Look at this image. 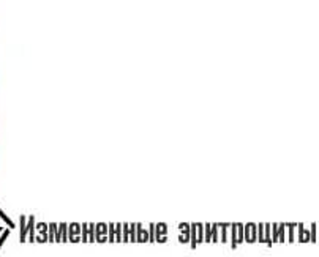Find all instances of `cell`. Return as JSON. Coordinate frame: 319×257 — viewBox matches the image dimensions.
Segmentation results:
<instances>
[{"label": "cell", "instance_id": "cell-1", "mask_svg": "<svg viewBox=\"0 0 319 257\" xmlns=\"http://www.w3.org/2000/svg\"><path fill=\"white\" fill-rule=\"evenodd\" d=\"M190 240H191V248H196L199 243L204 242V224H190Z\"/></svg>", "mask_w": 319, "mask_h": 257}, {"label": "cell", "instance_id": "cell-2", "mask_svg": "<svg viewBox=\"0 0 319 257\" xmlns=\"http://www.w3.org/2000/svg\"><path fill=\"white\" fill-rule=\"evenodd\" d=\"M81 242L93 243L95 242V224H81Z\"/></svg>", "mask_w": 319, "mask_h": 257}, {"label": "cell", "instance_id": "cell-3", "mask_svg": "<svg viewBox=\"0 0 319 257\" xmlns=\"http://www.w3.org/2000/svg\"><path fill=\"white\" fill-rule=\"evenodd\" d=\"M243 238L246 240V243H254L258 240V230H256V224H245L243 226Z\"/></svg>", "mask_w": 319, "mask_h": 257}, {"label": "cell", "instance_id": "cell-4", "mask_svg": "<svg viewBox=\"0 0 319 257\" xmlns=\"http://www.w3.org/2000/svg\"><path fill=\"white\" fill-rule=\"evenodd\" d=\"M108 224L100 222L95 224V242L98 243H106L108 242Z\"/></svg>", "mask_w": 319, "mask_h": 257}, {"label": "cell", "instance_id": "cell-5", "mask_svg": "<svg viewBox=\"0 0 319 257\" xmlns=\"http://www.w3.org/2000/svg\"><path fill=\"white\" fill-rule=\"evenodd\" d=\"M231 232H233V248H237L243 242V224H231Z\"/></svg>", "mask_w": 319, "mask_h": 257}, {"label": "cell", "instance_id": "cell-6", "mask_svg": "<svg viewBox=\"0 0 319 257\" xmlns=\"http://www.w3.org/2000/svg\"><path fill=\"white\" fill-rule=\"evenodd\" d=\"M166 237H167V224L166 222L155 224V242L157 243H164Z\"/></svg>", "mask_w": 319, "mask_h": 257}, {"label": "cell", "instance_id": "cell-7", "mask_svg": "<svg viewBox=\"0 0 319 257\" xmlns=\"http://www.w3.org/2000/svg\"><path fill=\"white\" fill-rule=\"evenodd\" d=\"M81 224L73 222V224H68V240L71 243H78L81 240Z\"/></svg>", "mask_w": 319, "mask_h": 257}, {"label": "cell", "instance_id": "cell-8", "mask_svg": "<svg viewBox=\"0 0 319 257\" xmlns=\"http://www.w3.org/2000/svg\"><path fill=\"white\" fill-rule=\"evenodd\" d=\"M57 237H55V242L57 243H65L68 242V224L67 222H62V224H57Z\"/></svg>", "mask_w": 319, "mask_h": 257}, {"label": "cell", "instance_id": "cell-9", "mask_svg": "<svg viewBox=\"0 0 319 257\" xmlns=\"http://www.w3.org/2000/svg\"><path fill=\"white\" fill-rule=\"evenodd\" d=\"M179 229H180V235H179L180 243H188V240H190V224L182 222L179 226Z\"/></svg>", "mask_w": 319, "mask_h": 257}, {"label": "cell", "instance_id": "cell-10", "mask_svg": "<svg viewBox=\"0 0 319 257\" xmlns=\"http://www.w3.org/2000/svg\"><path fill=\"white\" fill-rule=\"evenodd\" d=\"M136 243H149V230L142 229L141 224H136Z\"/></svg>", "mask_w": 319, "mask_h": 257}, {"label": "cell", "instance_id": "cell-11", "mask_svg": "<svg viewBox=\"0 0 319 257\" xmlns=\"http://www.w3.org/2000/svg\"><path fill=\"white\" fill-rule=\"evenodd\" d=\"M297 227H299V242H300V243H308V242H310V234H308V230L304 229V224H297Z\"/></svg>", "mask_w": 319, "mask_h": 257}, {"label": "cell", "instance_id": "cell-12", "mask_svg": "<svg viewBox=\"0 0 319 257\" xmlns=\"http://www.w3.org/2000/svg\"><path fill=\"white\" fill-rule=\"evenodd\" d=\"M130 242V224H122V243Z\"/></svg>", "mask_w": 319, "mask_h": 257}, {"label": "cell", "instance_id": "cell-13", "mask_svg": "<svg viewBox=\"0 0 319 257\" xmlns=\"http://www.w3.org/2000/svg\"><path fill=\"white\" fill-rule=\"evenodd\" d=\"M210 229H212V234H210V243H217L218 242V224H210Z\"/></svg>", "mask_w": 319, "mask_h": 257}, {"label": "cell", "instance_id": "cell-14", "mask_svg": "<svg viewBox=\"0 0 319 257\" xmlns=\"http://www.w3.org/2000/svg\"><path fill=\"white\" fill-rule=\"evenodd\" d=\"M114 242L122 243V224H116V229H114Z\"/></svg>", "mask_w": 319, "mask_h": 257}, {"label": "cell", "instance_id": "cell-15", "mask_svg": "<svg viewBox=\"0 0 319 257\" xmlns=\"http://www.w3.org/2000/svg\"><path fill=\"white\" fill-rule=\"evenodd\" d=\"M231 224H218V229H221V243H226L228 240V234H226V229H229Z\"/></svg>", "mask_w": 319, "mask_h": 257}, {"label": "cell", "instance_id": "cell-16", "mask_svg": "<svg viewBox=\"0 0 319 257\" xmlns=\"http://www.w3.org/2000/svg\"><path fill=\"white\" fill-rule=\"evenodd\" d=\"M318 224L316 222H313L312 224V229H310L308 232H310V243H316V234H318Z\"/></svg>", "mask_w": 319, "mask_h": 257}, {"label": "cell", "instance_id": "cell-17", "mask_svg": "<svg viewBox=\"0 0 319 257\" xmlns=\"http://www.w3.org/2000/svg\"><path fill=\"white\" fill-rule=\"evenodd\" d=\"M26 235H27V227H26V218L21 216V242L26 240Z\"/></svg>", "mask_w": 319, "mask_h": 257}, {"label": "cell", "instance_id": "cell-18", "mask_svg": "<svg viewBox=\"0 0 319 257\" xmlns=\"http://www.w3.org/2000/svg\"><path fill=\"white\" fill-rule=\"evenodd\" d=\"M270 232H272V245L278 243V224H270Z\"/></svg>", "mask_w": 319, "mask_h": 257}, {"label": "cell", "instance_id": "cell-19", "mask_svg": "<svg viewBox=\"0 0 319 257\" xmlns=\"http://www.w3.org/2000/svg\"><path fill=\"white\" fill-rule=\"evenodd\" d=\"M256 229H258V240H259V243H266L264 242V224H256Z\"/></svg>", "mask_w": 319, "mask_h": 257}, {"label": "cell", "instance_id": "cell-20", "mask_svg": "<svg viewBox=\"0 0 319 257\" xmlns=\"http://www.w3.org/2000/svg\"><path fill=\"white\" fill-rule=\"evenodd\" d=\"M284 224H278V243H284Z\"/></svg>", "mask_w": 319, "mask_h": 257}, {"label": "cell", "instance_id": "cell-21", "mask_svg": "<svg viewBox=\"0 0 319 257\" xmlns=\"http://www.w3.org/2000/svg\"><path fill=\"white\" fill-rule=\"evenodd\" d=\"M204 234H205V237H204V242L210 243V234H212L210 224H204Z\"/></svg>", "mask_w": 319, "mask_h": 257}, {"label": "cell", "instance_id": "cell-22", "mask_svg": "<svg viewBox=\"0 0 319 257\" xmlns=\"http://www.w3.org/2000/svg\"><path fill=\"white\" fill-rule=\"evenodd\" d=\"M130 242L136 243V224H130Z\"/></svg>", "mask_w": 319, "mask_h": 257}, {"label": "cell", "instance_id": "cell-23", "mask_svg": "<svg viewBox=\"0 0 319 257\" xmlns=\"http://www.w3.org/2000/svg\"><path fill=\"white\" fill-rule=\"evenodd\" d=\"M284 226L289 230V243H291V242H294V229L297 227V224H284Z\"/></svg>", "mask_w": 319, "mask_h": 257}]
</instances>
